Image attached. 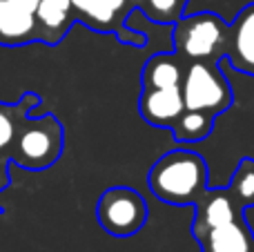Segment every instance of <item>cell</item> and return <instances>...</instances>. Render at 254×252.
<instances>
[{"label":"cell","instance_id":"cell-15","mask_svg":"<svg viewBox=\"0 0 254 252\" xmlns=\"http://www.w3.org/2000/svg\"><path fill=\"white\" fill-rule=\"evenodd\" d=\"M214 116L203 114V112L185 110L179 116L174 125H172V134H174L176 143H198L207 138L214 129Z\"/></svg>","mask_w":254,"mask_h":252},{"label":"cell","instance_id":"cell-6","mask_svg":"<svg viewBox=\"0 0 254 252\" xmlns=\"http://www.w3.org/2000/svg\"><path fill=\"white\" fill-rule=\"evenodd\" d=\"M78 22L101 34H116V38L131 47H145V34L127 27V18L136 11L131 0H71Z\"/></svg>","mask_w":254,"mask_h":252},{"label":"cell","instance_id":"cell-4","mask_svg":"<svg viewBox=\"0 0 254 252\" xmlns=\"http://www.w3.org/2000/svg\"><path fill=\"white\" fill-rule=\"evenodd\" d=\"M65 132L56 116L45 114L40 119H25L16 134L11 150V161L25 170L52 168L63 154Z\"/></svg>","mask_w":254,"mask_h":252},{"label":"cell","instance_id":"cell-17","mask_svg":"<svg viewBox=\"0 0 254 252\" xmlns=\"http://www.w3.org/2000/svg\"><path fill=\"white\" fill-rule=\"evenodd\" d=\"M228 186L248 210L254 208V159L252 156H246V159L239 161Z\"/></svg>","mask_w":254,"mask_h":252},{"label":"cell","instance_id":"cell-11","mask_svg":"<svg viewBox=\"0 0 254 252\" xmlns=\"http://www.w3.org/2000/svg\"><path fill=\"white\" fill-rule=\"evenodd\" d=\"M194 239L201 246V252H254V235L246 217L212 228Z\"/></svg>","mask_w":254,"mask_h":252},{"label":"cell","instance_id":"cell-3","mask_svg":"<svg viewBox=\"0 0 254 252\" xmlns=\"http://www.w3.org/2000/svg\"><path fill=\"white\" fill-rule=\"evenodd\" d=\"M185 110L203 112L214 119L232 107L234 94L219 61H188L181 83Z\"/></svg>","mask_w":254,"mask_h":252},{"label":"cell","instance_id":"cell-16","mask_svg":"<svg viewBox=\"0 0 254 252\" xmlns=\"http://www.w3.org/2000/svg\"><path fill=\"white\" fill-rule=\"evenodd\" d=\"M188 0H140L138 9L158 25H174L185 13Z\"/></svg>","mask_w":254,"mask_h":252},{"label":"cell","instance_id":"cell-19","mask_svg":"<svg viewBox=\"0 0 254 252\" xmlns=\"http://www.w3.org/2000/svg\"><path fill=\"white\" fill-rule=\"evenodd\" d=\"M131 2H134V7H136V9H138V2H140V0H131Z\"/></svg>","mask_w":254,"mask_h":252},{"label":"cell","instance_id":"cell-7","mask_svg":"<svg viewBox=\"0 0 254 252\" xmlns=\"http://www.w3.org/2000/svg\"><path fill=\"white\" fill-rule=\"evenodd\" d=\"M246 205L239 201V196L228 188H207V192L194 205V223L192 235L198 237L212 228L232 223L237 219L246 217Z\"/></svg>","mask_w":254,"mask_h":252},{"label":"cell","instance_id":"cell-10","mask_svg":"<svg viewBox=\"0 0 254 252\" xmlns=\"http://www.w3.org/2000/svg\"><path fill=\"white\" fill-rule=\"evenodd\" d=\"M40 40L36 13L13 0H0V45L2 47H20Z\"/></svg>","mask_w":254,"mask_h":252},{"label":"cell","instance_id":"cell-2","mask_svg":"<svg viewBox=\"0 0 254 252\" xmlns=\"http://www.w3.org/2000/svg\"><path fill=\"white\" fill-rule=\"evenodd\" d=\"M228 25L219 13L198 11L190 16H181L174 22L172 43L174 52L188 61H225V47H228Z\"/></svg>","mask_w":254,"mask_h":252},{"label":"cell","instance_id":"cell-12","mask_svg":"<svg viewBox=\"0 0 254 252\" xmlns=\"http://www.w3.org/2000/svg\"><path fill=\"white\" fill-rule=\"evenodd\" d=\"M36 22L40 31V43L58 45L71 29V25L78 22V18L71 7V0H40L36 9Z\"/></svg>","mask_w":254,"mask_h":252},{"label":"cell","instance_id":"cell-5","mask_svg":"<svg viewBox=\"0 0 254 252\" xmlns=\"http://www.w3.org/2000/svg\"><path fill=\"white\" fill-rule=\"evenodd\" d=\"M96 217L107 235L131 237L147 223V203L136 190L116 186L101 194Z\"/></svg>","mask_w":254,"mask_h":252},{"label":"cell","instance_id":"cell-14","mask_svg":"<svg viewBox=\"0 0 254 252\" xmlns=\"http://www.w3.org/2000/svg\"><path fill=\"white\" fill-rule=\"evenodd\" d=\"M38 101L40 98L36 94H25L18 105H0V154L11 150L18 129L27 119V110Z\"/></svg>","mask_w":254,"mask_h":252},{"label":"cell","instance_id":"cell-13","mask_svg":"<svg viewBox=\"0 0 254 252\" xmlns=\"http://www.w3.org/2000/svg\"><path fill=\"white\" fill-rule=\"evenodd\" d=\"M185 74V61L176 52H158L147 58L140 71L143 89L181 87Z\"/></svg>","mask_w":254,"mask_h":252},{"label":"cell","instance_id":"cell-9","mask_svg":"<svg viewBox=\"0 0 254 252\" xmlns=\"http://www.w3.org/2000/svg\"><path fill=\"white\" fill-rule=\"evenodd\" d=\"M138 112L143 121L152 127L172 129L185 112V101L181 87H161V89H143L138 98Z\"/></svg>","mask_w":254,"mask_h":252},{"label":"cell","instance_id":"cell-18","mask_svg":"<svg viewBox=\"0 0 254 252\" xmlns=\"http://www.w3.org/2000/svg\"><path fill=\"white\" fill-rule=\"evenodd\" d=\"M13 2L20 4V7H25L27 11H34V13H36V9H38L40 0H13Z\"/></svg>","mask_w":254,"mask_h":252},{"label":"cell","instance_id":"cell-1","mask_svg":"<svg viewBox=\"0 0 254 252\" xmlns=\"http://www.w3.org/2000/svg\"><path fill=\"white\" fill-rule=\"evenodd\" d=\"M207 163L192 150H172L152 165L147 186L156 199L170 205H196L207 192Z\"/></svg>","mask_w":254,"mask_h":252},{"label":"cell","instance_id":"cell-8","mask_svg":"<svg viewBox=\"0 0 254 252\" xmlns=\"http://www.w3.org/2000/svg\"><path fill=\"white\" fill-rule=\"evenodd\" d=\"M225 61L241 74L254 76V2L246 4L228 25Z\"/></svg>","mask_w":254,"mask_h":252}]
</instances>
